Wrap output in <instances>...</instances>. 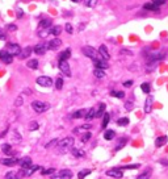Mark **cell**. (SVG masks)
I'll return each instance as SVG.
<instances>
[{"label":"cell","instance_id":"6da1fadb","mask_svg":"<svg viewBox=\"0 0 168 179\" xmlns=\"http://www.w3.org/2000/svg\"><path fill=\"white\" fill-rule=\"evenodd\" d=\"M81 51H83V54L85 55V57L91 58L92 61H94V59H99V58H101V55H100L99 50H96V49H94V47H92V46H84L83 49H81Z\"/></svg>","mask_w":168,"mask_h":179},{"label":"cell","instance_id":"7a4b0ae2","mask_svg":"<svg viewBox=\"0 0 168 179\" xmlns=\"http://www.w3.org/2000/svg\"><path fill=\"white\" fill-rule=\"evenodd\" d=\"M32 108L37 113H42V112H46L50 108V105L45 101H41V100H34V101H32Z\"/></svg>","mask_w":168,"mask_h":179},{"label":"cell","instance_id":"3957f363","mask_svg":"<svg viewBox=\"0 0 168 179\" xmlns=\"http://www.w3.org/2000/svg\"><path fill=\"white\" fill-rule=\"evenodd\" d=\"M164 53H151V54L146 55L147 58V65H150V63H155L158 62V61H162L164 59Z\"/></svg>","mask_w":168,"mask_h":179},{"label":"cell","instance_id":"277c9868","mask_svg":"<svg viewBox=\"0 0 168 179\" xmlns=\"http://www.w3.org/2000/svg\"><path fill=\"white\" fill-rule=\"evenodd\" d=\"M72 178V171L68 170V168H63V170H59L52 179H71Z\"/></svg>","mask_w":168,"mask_h":179},{"label":"cell","instance_id":"5b68a950","mask_svg":"<svg viewBox=\"0 0 168 179\" xmlns=\"http://www.w3.org/2000/svg\"><path fill=\"white\" fill-rule=\"evenodd\" d=\"M5 51L9 53L10 55H20L21 53V47L18 46L17 44H7V46H5Z\"/></svg>","mask_w":168,"mask_h":179},{"label":"cell","instance_id":"8992f818","mask_svg":"<svg viewBox=\"0 0 168 179\" xmlns=\"http://www.w3.org/2000/svg\"><path fill=\"white\" fill-rule=\"evenodd\" d=\"M58 67L59 70L62 71L64 75L67 76H71V70H70V65H68L67 61H63V59H59V63H58Z\"/></svg>","mask_w":168,"mask_h":179},{"label":"cell","instance_id":"52a82bcc","mask_svg":"<svg viewBox=\"0 0 168 179\" xmlns=\"http://www.w3.org/2000/svg\"><path fill=\"white\" fill-rule=\"evenodd\" d=\"M108 176H112V178H116V179H121L123 176V170H121V168H117V167H114V168H110V170H108L106 173Z\"/></svg>","mask_w":168,"mask_h":179},{"label":"cell","instance_id":"ba28073f","mask_svg":"<svg viewBox=\"0 0 168 179\" xmlns=\"http://www.w3.org/2000/svg\"><path fill=\"white\" fill-rule=\"evenodd\" d=\"M37 84L41 87H50L52 84V80L50 76H38L37 78Z\"/></svg>","mask_w":168,"mask_h":179},{"label":"cell","instance_id":"9c48e42d","mask_svg":"<svg viewBox=\"0 0 168 179\" xmlns=\"http://www.w3.org/2000/svg\"><path fill=\"white\" fill-rule=\"evenodd\" d=\"M74 145V138L72 137H66V138L58 141V146L59 147H71Z\"/></svg>","mask_w":168,"mask_h":179},{"label":"cell","instance_id":"30bf717a","mask_svg":"<svg viewBox=\"0 0 168 179\" xmlns=\"http://www.w3.org/2000/svg\"><path fill=\"white\" fill-rule=\"evenodd\" d=\"M0 59H1V62H4L5 65H9V63H12L13 57L9 54V53H7L4 50V51H0Z\"/></svg>","mask_w":168,"mask_h":179},{"label":"cell","instance_id":"8fae6325","mask_svg":"<svg viewBox=\"0 0 168 179\" xmlns=\"http://www.w3.org/2000/svg\"><path fill=\"white\" fill-rule=\"evenodd\" d=\"M46 50H47V45H45V44H38V45H36V46H34L33 51L36 53L37 55H43L45 53H46Z\"/></svg>","mask_w":168,"mask_h":179},{"label":"cell","instance_id":"7c38bea8","mask_svg":"<svg viewBox=\"0 0 168 179\" xmlns=\"http://www.w3.org/2000/svg\"><path fill=\"white\" fill-rule=\"evenodd\" d=\"M0 163H1V165H5V166H15V165H17L18 163V159L17 158H15V157H12V158H1V159H0Z\"/></svg>","mask_w":168,"mask_h":179},{"label":"cell","instance_id":"4fadbf2b","mask_svg":"<svg viewBox=\"0 0 168 179\" xmlns=\"http://www.w3.org/2000/svg\"><path fill=\"white\" fill-rule=\"evenodd\" d=\"M62 45V41H60L59 38H54V39H51V41L47 44V49H50V50H57L58 47Z\"/></svg>","mask_w":168,"mask_h":179},{"label":"cell","instance_id":"5bb4252c","mask_svg":"<svg viewBox=\"0 0 168 179\" xmlns=\"http://www.w3.org/2000/svg\"><path fill=\"white\" fill-rule=\"evenodd\" d=\"M99 53H100V55H101V58H102V59L108 61V59H109V58H110V54H109V51H108V47L105 46V45H100Z\"/></svg>","mask_w":168,"mask_h":179},{"label":"cell","instance_id":"9a60e30c","mask_svg":"<svg viewBox=\"0 0 168 179\" xmlns=\"http://www.w3.org/2000/svg\"><path fill=\"white\" fill-rule=\"evenodd\" d=\"M18 165H20L21 168H28L29 166H32V158L29 157H24L22 159L18 161Z\"/></svg>","mask_w":168,"mask_h":179},{"label":"cell","instance_id":"2e32d148","mask_svg":"<svg viewBox=\"0 0 168 179\" xmlns=\"http://www.w3.org/2000/svg\"><path fill=\"white\" fill-rule=\"evenodd\" d=\"M39 168H42L41 166H29L28 168H22L24 170V175L25 176H30L33 173H36L37 170H39Z\"/></svg>","mask_w":168,"mask_h":179},{"label":"cell","instance_id":"e0dca14e","mask_svg":"<svg viewBox=\"0 0 168 179\" xmlns=\"http://www.w3.org/2000/svg\"><path fill=\"white\" fill-rule=\"evenodd\" d=\"M94 66H96L97 68H102V70H105V68H108V63L105 59H102V58H99V59H94L93 61Z\"/></svg>","mask_w":168,"mask_h":179},{"label":"cell","instance_id":"ac0fdd59","mask_svg":"<svg viewBox=\"0 0 168 179\" xmlns=\"http://www.w3.org/2000/svg\"><path fill=\"white\" fill-rule=\"evenodd\" d=\"M167 141H168V137L167 136H160V137H158V138L155 140V146H156V147H162L163 145L167 144Z\"/></svg>","mask_w":168,"mask_h":179},{"label":"cell","instance_id":"d6986e66","mask_svg":"<svg viewBox=\"0 0 168 179\" xmlns=\"http://www.w3.org/2000/svg\"><path fill=\"white\" fill-rule=\"evenodd\" d=\"M143 8L146 11H155V12H158V11L160 9V7L159 5H156L155 3H152V1H150V3H146V4L143 5Z\"/></svg>","mask_w":168,"mask_h":179},{"label":"cell","instance_id":"ffe728a7","mask_svg":"<svg viewBox=\"0 0 168 179\" xmlns=\"http://www.w3.org/2000/svg\"><path fill=\"white\" fill-rule=\"evenodd\" d=\"M71 153H72V155H74V157H76V158H81V157H84V155H85L84 150L78 149V147H72V146H71Z\"/></svg>","mask_w":168,"mask_h":179},{"label":"cell","instance_id":"44dd1931","mask_svg":"<svg viewBox=\"0 0 168 179\" xmlns=\"http://www.w3.org/2000/svg\"><path fill=\"white\" fill-rule=\"evenodd\" d=\"M151 108H152V96H148L146 99V103H144V112L150 113L151 112Z\"/></svg>","mask_w":168,"mask_h":179},{"label":"cell","instance_id":"7402d4cb","mask_svg":"<svg viewBox=\"0 0 168 179\" xmlns=\"http://www.w3.org/2000/svg\"><path fill=\"white\" fill-rule=\"evenodd\" d=\"M45 28H51V20H49V18H45V20L39 21L38 29H45Z\"/></svg>","mask_w":168,"mask_h":179},{"label":"cell","instance_id":"603a6c76","mask_svg":"<svg viewBox=\"0 0 168 179\" xmlns=\"http://www.w3.org/2000/svg\"><path fill=\"white\" fill-rule=\"evenodd\" d=\"M151 168H147L146 171H143L142 174H139L138 176H136V179H150L151 178Z\"/></svg>","mask_w":168,"mask_h":179},{"label":"cell","instance_id":"cb8c5ba5","mask_svg":"<svg viewBox=\"0 0 168 179\" xmlns=\"http://www.w3.org/2000/svg\"><path fill=\"white\" fill-rule=\"evenodd\" d=\"M94 115H96V109H94V108H91L88 112H85V116H84V118H85L87 121H91L92 118H94Z\"/></svg>","mask_w":168,"mask_h":179},{"label":"cell","instance_id":"d4e9b609","mask_svg":"<svg viewBox=\"0 0 168 179\" xmlns=\"http://www.w3.org/2000/svg\"><path fill=\"white\" fill-rule=\"evenodd\" d=\"M70 55H71V50L70 49H66V50H63V51L59 54V59L67 61L68 58H70Z\"/></svg>","mask_w":168,"mask_h":179},{"label":"cell","instance_id":"484cf974","mask_svg":"<svg viewBox=\"0 0 168 179\" xmlns=\"http://www.w3.org/2000/svg\"><path fill=\"white\" fill-rule=\"evenodd\" d=\"M93 75L96 76V78H99V79H102L105 76V71L102 70V68H94L93 70Z\"/></svg>","mask_w":168,"mask_h":179},{"label":"cell","instance_id":"4316f807","mask_svg":"<svg viewBox=\"0 0 168 179\" xmlns=\"http://www.w3.org/2000/svg\"><path fill=\"white\" fill-rule=\"evenodd\" d=\"M60 32H62V28H60L59 25H55V26H51L50 28V34H52V36L57 37L58 34H60Z\"/></svg>","mask_w":168,"mask_h":179},{"label":"cell","instance_id":"83f0119b","mask_svg":"<svg viewBox=\"0 0 168 179\" xmlns=\"http://www.w3.org/2000/svg\"><path fill=\"white\" fill-rule=\"evenodd\" d=\"M116 136V132L114 130H105L104 133V138L106 140V141H110V140H113Z\"/></svg>","mask_w":168,"mask_h":179},{"label":"cell","instance_id":"f1b7e54d","mask_svg":"<svg viewBox=\"0 0 168 179\" xmlns=\"http://www.w3.org/2000/svg\"><path fill=\"white\" fill-rule=\"evenodd\" d=\"M109 118H110V115H109V113H104V115H102V124H101V128H102V129H105V128L108 126Z\"/></svg>","mask_w":168,"mask_h":179},{"label":"cell","instance_id":"f546056e","mask_svg":"<svg viewBox=\"0 0 168 179\" xmlns=\"http://www.w3.org/2000/svg\"><path fill=\"white\" fill-rule=\"evenodd\" d=\"M32 51H33V49L28 46V47H26V49L21 50V53H20V58H26V57H29Z\"/></svg>","mask_w":168,"mask_h":179},{"label":"cell","instance_id":"4dcf8cb0","mask_svg":"<svg viewBox=\"0 0 168 179\" xmlns=\"http://www.w3.org/2000/svg\"><path fill=\"white\" fill-rule=\"evenodd\" d=\"M126 142H127V138H122V141L120 140V141H118V144L116 145V147H114V152H120V150L126 145Z\"/></svg>","mask_w":168,"mask_h":179},{"label":"cell","instance_id":"1f68e13d","mask_svg":"<svg viewBox=\"0 0 168 179\" xmlns=\"http://www.w3.org/2000/svg\"><path fill=\"white\" fill-rule=\"evenodd\" d=\"M50 34V28H45V29H38V36L41 38H45Z\"/></svg>","mask_w":168,"mask_h":179},{"label":"cell","instance_id":"d6a6232c","mask_svg":"<svg viewBox=\"0 0 168 179\" xmlns=\"http://www.w3.org/2000/svg\"><path fill=\"white\" fill-rule=\"evenodd\" d=\"M89 174H91V170H89V168H84V170L79 171L78 178H79V179H84L87 175H89Z\"/></svg>","mask_w":168,"mask_h":179},{"label":"cell","instance_id":"836d02e7","mask_svg":"<svg viewBox=\"0 0 168 179\" xmlns=\"http://www.w3.org/2000/svg\"><path fill=\"white\" fill-rule=\"evenodd\" d=\"M110 95L114 96V97H117V99H123V97H125V94H123L122 91H116V90L110 91Z\"/></svg>","mask_w":168,"mask_h":179},{"label":"cell","instance_id":"e575fe53","mask_svg":"<svg viewBox=\"0 0 168 179\" xmlns=\"http://www.w3.org/2000/svg\"><path fill=\"white\" fill-rule=\"evenodd\" d=\"M105 107L106 105L102 103V104H100V109L96 112V115H94V117H97V118H100V117H102V115H104V111H105Z\"/></svg>","mask_w":168,"mask_h":179},{"label":"cell","instance_id":"d590c367","mask_svg":"<svg viewBox=\"0 0 168 179\" xmlns=\"http://www.w3.org/2000/svg\"><path fill=\"white\" fill-rule=\"evenodd\" d=\"M1 150H3V153H5V154H8V155L12 154V147H10L9 144H4V145H3Z\"/></svg>","mask_w":168,"mask_h":179},{"label":"cell","instance_id":"8d00e7d4","mask_svg":"<svg viewBox=\"0 0 168 179\" xmlns=\"http://www.w3.org/2000/svg\"><path fill=\"white\" fill-rule=\"evenodd\" d=\"M26 66H28L29 68H37L38 67V61L37 59H30V61H28V63H26Z\"/></svg>","mask_w":168,"mask_h":179},{"label":"cell","instance_id":"74e56055","mask_svg":"<svg viewBox=\"0 0 168 179\" xmlns=\"http://www.w3.org/2000/svg\"><path fill=\"white\" fill-rule=\"evenodd\" d=\"M85 116V111L84 109H79V111H76L75 113L72 115V117L74 118H81V117H84Z\"/></svg>","mask_w":168,"mask_h":179},{"label":"cell","instance_id":"f35d334b","mask_svg":"<svg viewBox=\"0 0 168 179\" xmlns=\"http://www.w3.org/2000/svg\"><path fill=\"white\" fill-rule=\"evenodd\" d=\"M141 90L144 92V94H150L151 88H150V83H142L141 84Z\"/></svg>","mask_w":168,"mask_h":179},{"label":"cell","instance_id":"ab89813d","mask_svg":"<svg viewBox=\"0 0 168 179\" xmlns=\"http://www.w3.org/2000/svg\"><path fill=\"white\" fill-rule=\"evenodd\" d=\"M55 173V168L51 167V168H43V170H41V174L42 175H50V174H54Z\"/></svg>","mask_w":168,"mask_h":179},{"label":"cell","instance_id":"60d3db41","mask_svg":"<svg viewBox=\"0 0 168 179\" xmlns=\"http://www.w3.org/2000/svg\"><path fill=\"white\" fill-rule=\"evenodd\" d=\"M55 145L58 146V140H57V138H55V140H51L50 142H47V144L45 145V147H46V149H51V147L55 146Z\"/></svg>","mask_w":168,"mask_h":179},{"label":"cell","instance_id":"b9f144b4","mask_svg":"<svg viewBox=\"0 0 168 179\" xmlns=\"http://www.w3.org/2000/svg\"><path fill=\"white\" fill-rule=\"evenodd\" d=\"M139 165L138 163H134V165H126V166H122V167H120L121 170H131V168H138Z\"/></svg>","mask_w":168,"mask_h":179},{"label":"cell","instance_id":"7bdbcfd3","mask_svg":"<svg viewBox=\"0 0 168 179\" xmlns=\"http://www.w3.org/2000/svg\"><path fill=\"white\" fill-rule=\"evenodd\" d=\"M117 124L118 125H121V126H126L129 124V118L127 117H122V118H120V120L117 121Z\"/></svg>","mask_w":168,"mask_h":179},{"label":"cell","instance_id":"ee69618b","mask_svg":"<svg viewBox=\"0 0 168 179\" xmlns=\"http://www.w3.org/2000/svg\"><path fill=\"white\" fill-rule=\"evenodd\" d=\"M5 179H17V174L15 171H9L5 174Z\"/></svg>","mask_w":168,"mask_h":179},{"label":"cell","instance_id":"f6af8a7d","mask_svg":"<svg viewBox=\"0 0 168 179\" xmlns=\"http://www.w3.org/2000/svg\"><path fill=\"white\" fill-rule=\"evenodd\" d=\"M63 87V79L62 78H58L57 80H55V88L57 90H62Z\"/></svg>","mask_w":168,"mask_h":179},{"label":"cell","instance_id":"bcb514c9","mask_svg":"<svg viewBox=\"0 0 168 179\" xmlns=\"http://www.w3.org/2000/svg\"><path fill=\"white\" fill-rule=\"evenodd\" d=\"M38 123L37 121H32L30 124H29V130H36V129H38Z\"/></svg>","mask_w":168,"mask_h":179},{"label":"cell","instance_id":"7dc6e473","mask_svg":"<svg viewBox=\"0 0 168 179\" xmlns=\"http://www.w3.org/2000/svg\"><path fill=\"white\" fill-rule=\"evenodd\" d=\"M91 137H92L91 132H87V133H84V134H83V137H81V141H83V142H87L89 138H91Z\"/></svg>","mask_w":168,"mask_h":179},{"label":"cell","instance_id":"c3c4849f","mask_svg":"<svg viewBox=\"0 0 168 179\" xmlns=\"http://www.w3.org/2000/svg\"><path fill=\"white\" fill-rule=\"evenodd\" d=\"M64 29H66V32H67L68 34H71L74 32V28H72V25H71V24H66Z\"/></svg>","mask_w":168,"mask_h":179},{"label":"cell","instance_id":"681fc988","mask_svg":"<svg viewBox=\"0 0 168 179\" xmlns=\"http://www.w3.org/2000/svg\"><path fill=\"white\" fill-rule=\"evenodd\" d=\"M125 109L126 111H131V109H133V103H131V101H126L125 103Z\"/></svg>","mask_w":168,"mask_h":179},{"label":"cell","instance_id":"f907efd6","mask_svg":"<svg viewBox=\"0 0 168 179\" xmlns=\"http://www.w3.org/2000/svg\"><path fill=\"white\" fill-rule=\"evenodd\" d=\"M97 3V0H87V7H94Z\"/></svg>","mask_w":168,"mask_h":179},{"label":"cell","instance_id":"816d5d0a","mask_svg":"<svg viewBox=\"0 0 168 179\" xmlns=\"http://www.w3.org/2000/svg\"><path fill=\"white\" fill-rule=\"evenodd\" d=\"M15 104H16V107H20L21 104H22V97L21 96H18L17 99H16V101H15Z\"/></svg>","mask_w":168,"mask_h":179},{"label":"cell","instance_id":"f5cc1de1","mask_svg":"<svg viewBox=\"0 0 168 179\" xmlns=\"http://www.w3.org/2000/svg\"><path fill=\"white\" fill-rule=\"evenodd\" d=\"M165 1H167V0H152V3H155V4L156 5H163V4H165Z\"/></svg>","mask_w":168,"mask_h":179},{"label":"cell","instance_id":"db71d44e","mask_svg":"<svg viewBox=\"0 0 168 179\" xmlns=\"http://www.w3.org/2000/svg\"><path fill=\"white\" fill-rule=\"evenodd\" d=\"M0 39L1 41H4V39H7V34L3 32V29H0Z\"/></svg>","mask_w":168,"mask_h":179},{"label":"cell","instance_id":"11a10c76","mask_svg":"<svg viewBox=\"0 0 168 179\" xmlns=\"http://www.w3.org/2000/svg\"><path fill=\"white\" fill-rule=\"evenodd\" d=\"M13 141H15V142H20V141H21L20 136H18L17 133H15V137H13Z\"/></svg>","mask_w":168,"mask_h":179},{"label":"cell","instance_id":"9f6ffc18","mask_svg":"<svg viewBox=\"0 0 168 179\" xmlns=\"http://www.w3.org/2000/svg\"><path fill=\"white\" fill-rule=\"evenodd\" d=\"M7 28L9 29V30H16V29H17V26H16V25H12V24H9V25H7Z\"/></svg>","mask_w":168,"mask_h":179},{"label":"cell","instance_id":"6f0895ef","mask_svg":"<svg viewBox=\"0 0 168 179\" xmlns=\"http://www.w3.org/2000/svg\"><path fill=\"white\" fill-rule=\"evenodd\" d=\"M123 86H125V87H130V86H133V80H126L125 83H123Z\"/></svg>","mask_w":168,"mask_h":179},{"label":"cell","instance_id":"680465c9","mask_svg":"<svg viewBox=\"0 0 168 179\" xmlns=\"http://www.w3.org/2000/svg\"><path fill=\"white\" fill-rule=\"evenodd\" d=\"M159 163H160V165H165V166H168V159H159Z\"/></svg>","mask_w":168,"mask_h":179},{"label":"cell","instance_id":"91938a15","mask_svg":"<svg viewBox=\"0 0 168 179\" xmlns=\"http://www.w3.org/2000/svg\"><path fill=\"white\" fill-rule=\"evenodd\" d=\"M81 128L83 129H89L91 128V124H84V125H81Z\"/></svg>","mask_w":168,"mask_h":179},{"label":"cell","instance_id":"94428289","mask_svg":"<svg viewBox=\"0 0 168 179\" xmlns=\"http://www.w3.org/2000/svg\"><path fill=\"white\" fill-rule=\"evenodd\" d=\"M22 15H24L22 9H18V17H22Z\"/></svg>","mask_w":168,"mask_h":179},{"label":"cell","instance_id":"6125c7cd","mask_svg":"<svg viewBox=\"0 0 168 179\" xmlns=\"http://www.w3.org/2000/svg\"><path fill=\"white\" fill-rule=\"evenodd\" d=\"M72 1H74V3H76V1H79V0H72Z\"/></svg>","mask_w":168,"mask_h":179}]
</instances>
